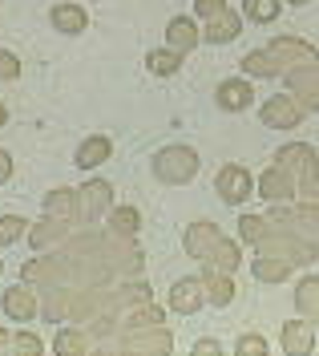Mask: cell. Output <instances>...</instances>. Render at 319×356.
I'll return each mask as SVG.
<instances>
[{"instance_id": "1", "label": "cell", "mask_w": 319, "mask_h": 356, "mask_svg": "<svg viewBox=\"0 0 319 356\" xmlns=\"http://www.w3.org/2000/svg\"><path fill=\"white\" fill-rule=\"evenodd\" d=\"M275 166H283L287 175L295 178L299 199H319V158L311 142H291L275 150Z\"/></svg>"}, {"instance_id": "2", "label": "cell", "mask_w": 319, "mask_h": 356, "mask_svg": "<svg viewBox=\"0 0 319 356\" xmlns=\"http://www.w3.org/2000/svg\"><path fill=\"white\" fill-rule=\"evenodd\" d=\"M255 251L259 255H279V259H287L291 267H311L319 259V243H311V235L287 231L279 222H271V235L263 243H255Z\"/></svg>"}, {"instance_id": "3", "label": "cell", "mask_w": 319, "mask_h": 356, "mask_svg": "<svg viewBox=\"0 0 319 356\" xmlns=\"http://www.w3.org/2000/svg\"><path fill=\"white\" fill-rule=\"evenodd\" d=\"M198 166H202V158L194 146H182V142H174V146H162L158 154H154V178L166 182V186H182L190 178L198 175Z\"/></svg>"}, {"instance_id": "4", "label": "cell", "mask_w": 319, "mask_h": 356, "mask_svg": "<svg viewBox=\"0 0 319 356\" xmlns=\"http://www.w3.org/2000/svg\"><path fill=\"white\" fill-rule=\"evenodd\" d=\"M114 211V186L105 178H89L77 191V227H97L101 219H110Z\"/></svg>"}, {"instance_id": "5", "label": "cell", "mask_w": 319, "mask_h": 356, "mask_svg": "<svg viewBox=\"0 0 319 356\" xmlns=\"http://www.w3.org/2000/svg\"><path fill=\"white\" fill-rule=\"evenodd\" d=\"M114 353H134V356H170L174 353V336L166 332L162 324H150V328H134L126 332V340L117 344Z\"/></svg>"}, {"instance_id": "6", "label": "cell", "mask_w": 319, "mask_h": 356, "mask_svg": "<svg viewBox=\"0 0 319 356\" xmlns=\"http://www.w3.org/2000/svg\"><path fill=\"white\" fill-rule=\"evenodd\" d=\"M283 77H287V93L303 110H319V61H299L283 69Z\"/></svg>"}, {"instance_id": "7", "label": "cell", "mask_w": 319, "mask_h": 356, "mask_svg": "<svg viewBox=\"0 0 319 356\" xmlns=\"http://www.w3.org/2000/svg\"><path fill=\"white\" fill-rule=\"evenodd\" d=\"M259 122H263L267 130H295L299 122H303V106H299L291 93H275V97L263 102Z\"/></svg>"}, {"instance_id": "8", "label": "cell", "mask_w": 319, "mask_h": 356, "mask_svg": "<svg viewBox=\"0 0 319 356\" xmlns=\"http://www.w3.org/2000/svg\"><path fill=\"white\" fill-rule=\"evenodd\" d=\"M214 186H218V199L230 202V207H239V202L251 199V170L247 166H239V162H227L223 170H218V178H214Z\"/></svg>"}, {"instance_id": "9", "label": "cell", "mask_w": 319, "mask_h": 356, "mask_svg": "<svg viewBox=\"0 0 319 356\" xmlns=\"http://www.w3.org/2000/svg\"><path fill=\"white\" fill-rule=\"evenodd\" d=\"M73 222H77V219H57V215H45L37 227H28V243H33V251H37V255H41V251H57V247L73 235Z\"/></svg>"}, {"instance_id": "10", "label": "cell", "mask_w": 319, "mask_h": 356, "mask_svg": "<svg viewBox=\"0 0 319 356\" xmlns=\"http://www.w3.org/2000/svg\"><path fill=\"white\" fill-rule=\"evenodd\" d=\"M0 308H4V316H8V320H17V324L33 320V316H41V300H37V288L21 280L17 288H8L4 296H0Z\"/></svg>"}, {"instance_id": "11", "label": "cell", "mask_w": 319, "mask_h": 356, "mask_svg": "<svg viewBox=\"0 0 319 356\" xmlns=\"http://www.w3.org/2000/svg\"><path fill=\"white\" fill-rule=\"evenodd\" d=\"M255 191H259V195H263V199L267 202H291L299 195V186H295V178L287 175V170H283V166H267V170H263V175L255 178Z\"/></svg>"}, {"instance_id": "12", "label": "cell", "mask_w": 319, "mask_h": 356, "mask_svg": "<svg viewBox=\"0 0 319 356\" xmlns=\"http://www.w3.org/2000/svg\"><path fill=\"white\" fill-rule=\"evenodd\" d=\"M267 53H271V61L279 65V73L299 65V61H319V49L307 44V41H299V37H275V41L267 44Z\"/></svg>"}, {"instance_id": "13", "label": "cell", "mask_w": 319, "mask_h": 356, "mask_svg": "<svg viewBox=\"0 0 319 356\" xmlns=\"http://www.w3.org/2000/svg\"><path fill=\"white\" fill-rule=\"evenodd\" d=\"M218 239H223V231H218L214 222H206V219L190 222V227H186V255H194L198 264H206L210 251L218 247Z\"/></svg>"}, {"instance_id": "14", "label": "cell", "mask_w": 319, "mask_h": 356, "mask_svg": "<svg viewBox=\"0 0 319 356\" xmlns=\"http://www.w3.org/2000/svg\"><path fill=\"white\" fill-rule=\"evenodd\" d=\"M283 353H291V356L316 353V324H311V316L283 324Z\"/></svg>"}, {"instance_id": "15", "label": "cell", "mask_w": 319, "mask_h": 356, "mask_svg": "<svg viewBox=\"0 0 319 356\" xmlns=\"http://www.w3.org/2000/svg\"><path fill=\"white\" fill-rule=\"evenodd\" d=\"M218 106L227 113H243L247 106H251V97H255V86L251 81H243V77H227V81H218Z\"/></svg>"}, {"instance_id": "16", "label": "cell", "mask_w": 319, "mask_h": 356, "mask_svg": "<svg viewBox=\"0 0 319 356\" xmlns=\"http://www.w3.org/2000/svg\"><path fill=\"white\" fill-rule=\"evenodd\" d=\"M202 300H206L202 280H178V284L170 288V308L182 312V316H194V312L202 308Z\"/></svg>"}, {"instance_id": "17", "label": "cell", "mask_w": 319, "mask_h": 356, "mask_svg": "<svg viewBox=\"0 0 319 356\" xmlns=\"http://www.w3.org/2000/svg\"><path fill=\"white\" fill-rule=\"evenodd\" d=\"M49 21H53V29H57V33L77 37V33H85V29H89V13H85L81 4H53Z\"/></svg>"}, {"instance_id": "18", "label": "cell", "mask_w": 319, "mask_h": 356, "mask_svg": "<svg viewBox=\"0 0 319 356\" xmlns=\"http://www.w3.org/2000/svg\"><path fill=\"white\" fill-rule=\"evenodd\" d=\"M239 33H243V13H218V17H210V21H206V41L210 44H230L234 41V37H239Z\"/></svg>"}, {"instance_id": "19", "label": "cell", "mask_w": 319, "mask_h": 356, "mask_svg": "<svg viewBox=\"0 0 319 356\" xmlns=\"http://www.w3.org/2000/svg\"><path fill=\"white\" fill-rule=\"evenodd\" d=\"M198 41H202V33H198V24L190 21V17H170V24H166V44L170 49L190 53Z\"/></svg>"}, {"instance_id": "20", "label": "cell", "mask_w": 319, "mask_h": 356, "mask_svg": "<svg viewBox=\"0 0 319 356\" xmlns=\"http://www.w3.org/2000/svg\"><path fill=\"white\" fill-rule=\"evenodd\" d=\"M110 154H114V142H110L105 134H93V138H85V142L77 146L73 162H77L81 170H93V166H101V162H105Z\"/></svg>"}, {"instance_id": "21", "label": "cell", "mask_w": 319, "mask_h": 356, "mask_svg": "<svg viewBox=\"0 0 319 356\" xmlns=\"http://www.w3.org/2000/svg\"><path fill=\"white\" fill-rule=\"evenodd\" d=\"M239 264H243V251H239V243H230L227 235L218 239V247L210 251V259H206V271H227V275H234L239 271Z\"/></svg>"}, {"instance_id": "22", "label": "cell", "mask_w": 319, "mask_h": 356, "mask_svg": "<svg viewBox=\"0 0 319 356\" xmlns=\"http://www.w3.org/2000/svg\"><path fill=\"white\" fill-rule=\"evenodd\" d=\"M206 300L214 304V308H227L230 300H234V280H230L227 271H206Z\"/></svg>"}, {"instance_id": "23", "label": "cell", "mask_w": 319, "mask_h": 356, "mask_svg": "<svg viewBox=\"0 0 319 356\" xmlns=\"http://www.w3.org/2000/svg\"><path fill=\"white\" fill-rule=\"evenodd\" d=\"M251 271L263 280V284H283V280L291 275V264H287V259H279V255H255Z\"/></svg>"}, {"instance_id": "24", "label": "cell", "mask_w": 319, "mask_h": 356, "mask_svg": "<svg viewBox=\"0 0 319 356\" xmlns=\"http://www.w3.org/2000/svg\"><path fill=\"white\" fill-rule=\"evenodd\" d=\"M45 215H57V219H77V191L69 186H57L45 195Z\"/></svg>"}, {"instance_id": "25", "label": "cell", "mask_w": 319, "mask_h": 356, "mask_svg": "<svg viewBox=\"0 0 319 356\" xmlns=\"http://www.w3.org/2000/svg\"><path fill=\"white\" fill-rule=\"evenodd\" d=\"M182 57L186 53H178V49H154L150 57H146V69L154 73V77H170V73H178V65H182Z\"/></svg>"}, {"instance_id": "26", "label": "cell", "mask_w": 319, "mask_h": 356, "mask_svg": "<svg viewBox=\"0 0 319 356\" xmlns=\"http://www.w3.org/2000/svg\"><path fill=\"white\" fill-rule=\"evenodd\" d=\"M162 316H166V308H158V304L150 300V304H137V308L126 312L121 328H126V332H134V328H150V324H162Z\"/></svg>"}, {"instance_id": "27", "label": "cell", "mask_w": 319, "mask_h": 356, "mask_svg": "<svg viewBox=\"0 0 319 356\" xmlns=\"http://www.w3.org/2000/svg\"><path fill=\"white\" fill-rule=\"evenodd\" d=\"M295 308L299 316H316L319 312V275H303L295 284Z\"/></svg>"}, {"instance_id": "28", "label": "cell", "mask_w": 319, "mask_h": 356, "mask_svg": "<svg viewBox=\"0 0 319 356\" xmlns=\"http://www.w3.org/2000/svg\"><path fill=\"white\" fill-rule=\"evenodd\" d=\"M267 235H271V219H267V215H243V219H239V239H243V243H263V239H267Z\"/></svg>"}, {"instance_id": "29", "label": "cell", "mask_w": 319, "mask_h": 356, "mask_svg": "<svg viewBox=\"0 0 319 356\" xmlns=\"http://www.w3.org/2000/svg\"><path fill=\"white\" fill-rule=\"evenodd\" d=\"M61 356H89L93 344L85 332H77V328H65V332H57V344H53Z\"/></svg>"}, {"instance_id": "30", "label": "cell", "mask_w": 319, "mask_h": 356, "mask_svg": "<svg viewBox=\"0 0 319 356\" xmlns=\"http://www.w3.org/2000/svg\"><path fill=\"white\" fill-rule=\"evenodd\" d=\"M243 73H251V77H279V65L271 61L267 49H251V53L243 57Z\"/></svg>"}, {"instance_id": "31", "label": "cell", "mask_w": 319, "mask_h": 356, "mask_svg": "<svg viewBox=\"0 0 319 356\" xmlns=\"http://www.w3.org/2000/svg\"><path fill=\"white\" fill-rule=\"evenodd\" d=\"M137 227H141L137 207H114L110 211V231H117V235H137Z\"/></svg>"}, {"instance_id": "32", "label": "cell", "mask_w": 319, "mask_h": 356, "mask_svg": "<svg viewBox=\"0 0 319 356\" xmlns=\"http://www.w3.org/2000/svg\"><path fill=\"white\" fill-rule=\"evenodd\" d=\"M243 17H251L255 24H271L279 17V0H243Z\"/></svg>"}, {"instance_id": "33", "label": "cell", "mask_w": 319, "mask_h": 356, "mask_svg": "<svg viewBox=\"0 0 319 356\" xmlns=\"http://www.w3.org/2000/svg\"><path fill=\"white\" fill-rule=\"evenodd\" d=\"M24 231H28V222H24L21 215H0V247L17 243Z\"/></svg>"}, {"instance_id": "34", "label": "cell", "mask_w": 319, "mask_h": 356, "mask_svg": "<svg viewBox=\"0 0 319 356\" xmlns=\"http://www.w3.org/2000/svg\"><path fill=\"white\" fill-rule=\"evenodd\" d=\"M8 353H17V356H41L45 353V344H41V336H33V332H17L12 336V348H8Z\"/></svg>"}, {"instance_id": "35", "label": "cell", "mask_w": 319, "mask_h": 356, "mask_svg": "<svg viewBox=\"0 0 319 356\" xmlns=\"http://www.w3.org/2000/svg\"><path fill=\"white\" fill-rule=\"evenodd\" d=\"M234 356H267V340L255 336V332H247L239 344H234Z\"/></svg>"}, {"instance_id": "36", "label": "cell", "mask_w": 319, "mask_h": 356, "mask_svg": "<svg viewBox=\"0 0 319 356\" xmlns=\"http://www.w3.org/2000/svg\"><path fill=\"white\" fill-rule=\"evenodd\" d=\"M17 77H21V57L0 49V81H17Z\"/></svg>"}, {"instance_id": "37", "label": "cell", "mask_w": 319, "mask_h": 356, "mask_svg": "<svg viewBox=\"0 0 319 356\" xmlns=\"http://www.w3.org/2000/svg\"><path fill=\"white\" fill-rule=\"evenodd\" d=\"M218 13H227V0H194V17L210 21V17H218Z\"/></svg>"}, {"instance_id": "38", "label": "cell", "mask_w": 319, "mask_h": 356, "mask_svg": "<svg viewBox=\"0 0 319 356\" xmlns=\"http://www.w3.org/2000/svg\"><path fill=\"white\" fill-rule=\"evenodd\" d=\"M190 353H194V356H223V348H218L214 340H198V344H194Z\"/></svg>"}, {"instance_id": "39", "label": "cell", "mask_w": 319, "mask_h": 356, "mask_svg": "<svg viewBox=\"0 0 319 356\" xmlns=\"http://www.w3.org/2000/svg\"><path fill=\"white\" fill-rule=\"evenodd\" d=\"M8 178H12V154H8V150H0V186H4Z\"/></svg>"}, {"instance_id": "40", "label": "cell", "mask_w": 319, "mask_h": 356, "mask_svg": "<svg viewBox=\"0 0 319 356\" xmlns=\"http://www.w3.org/2000/svg\"><path fill=\"white\" fill-rule=\"evenodd\" d=\"M8 340H12V336H8V332H4V328H0V353H8V348H12Z\"/></svg>"}, {"instance_id": "41", "label": "cell", "mask_w": 319, "mask_h": 356, "mask_svg": "<svg viewBox=\"0 0 319 356\" xmlns=\"http://www.w3.org/2000/svg\"><path fill=\"white\" fill-rule=\"evenodd\" d=\"M4 122H8V110H4V102H0V126H4Z\"/></svg>"}, {"instance_id": "42", "label": "cell", "mask_w": 319, "mask_h": 356, "mask_svg": "<svg viewBox=\"0 0 319 356\" xmlns=\"http://www.w3.org/2000/svg\"><path fill=\"white\" fill-rule=\"evenodd\" d=\"M287 4H307V0H287Z\"/></svg>"}, {"instance_id": "43", "label": "cell", "mask_w": 319, "mask_h": 356, "mask_svg": "<svg viewBox=\"0 0 319 356\" xmlns=\"http://www.w3.org/2000/svg\"><path fill=\"white\" fill-rule=\"evenodd\" d=\"M316 324H319V312H316Z\"/></svg>"}, {"instance_id": "44", "label": "cell", "mask_w": 319, "mask_h": 356, "mask_svg": "<svg viewBox=\"0 0 319 356\" xmlns=\"http://www.w3.org/2000/svg\"><path fill=\"white\" fill-rule=\"evenodd\" d=\"M0 271H4V264H0Z\"/></svg>"}]
</instances>
